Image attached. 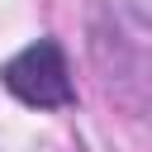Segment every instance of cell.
Listing matches in <instances>:
<instances>
[{"label": "cell", "instance_id": "1", "mask_svg": "<svg viewBox=\"0 0 152 152\" xmlns=\"http://www.w3.org/2000/svg\"><path fill=\"white\" fill-rule=\"evenodd\" d=\"M86 52L100 76V90L128 109L152 114V14L133 0H90L86 10Z\"/></svg>", "mask_w": 152, "mask_h": 152}, {"label": "cell", "instance_id": "2", "mask_svg": "<svg viewBox=\"0 0 152 152\" xmlns=\"http://www.w3.org/2000/svg\"><path fill=\"white\" fill-rule=\"evenodd\" d=\"M0 86H5L19 104H28V109H66V104L76 100L66 52H62L52 38H38V43L19 48V52L0 66Z\"/></svg>", "mask_w": 152, "mask_h": 152}]
</instances>
